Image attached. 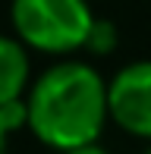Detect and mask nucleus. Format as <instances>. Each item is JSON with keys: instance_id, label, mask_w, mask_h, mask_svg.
Returning a JSON list of instances; mask_svg holds the SVG:
<instances>
[{"instance_id": "nucleus-3", "label": "nucleus", "mask_w": 151, "mask_h": 154, "mask_svg": "<svg viewBox=\"0 0 151 154\" xmlns=\"http://www.w3.org/2000/svg\"><path fill=\"white\" fill-rule=\"evenodd\" d=\"M107 110L123 132L151 138V60L129 63L107 82Z\"/></svg>"}, {"instance_id": "nucleus-8", "label": "nucleus", "mask_w": 151, "mask_h": 154, "mask_svg": "<svg viewBox=\"0 0 151 154\" xmlns=\"http://www.w3.org/2000/svg\"><path fill=\"white\" fill-rule=\"evenodd\" d=\"M148 154H151V148H148Z\"/></svg>"}, {"instance_id": "nucleus-5", "label": "nucleus", "mask_w": 151, "mask_h": 154, "mask_svg": "<svg viewBox=\"0 0 151 154\" xmlns=\"http://www.w3.org/2000/svg\"><path fill=\"white\" fill-rule=\"evenodd\" d=\"M85 47L94 51V54H110L113 47H116V29H113V22H107V19H94Z\"/></svg>"}, {"instance_id": "nucleus-1", "label": "nucleus", "mask_w": 151, "mask_h": 154, "mask_svg": "<svg viewBox=\"0 0 151 154\" xmlns=\"http://www.w3.org/2000/svg\"><path fill=\"white\" fill-rule=\"evenodd\" d=\"M29 129L54 151L94 145L107 116V82L88 63H57L25 94Z\"/></svg>"}, {"instance_id": "nucleus-4", "label": "nucleus", "mask_w": 151, "mask_h": 154, "mask_svg": "<svg viewBox=\"0 0 151 154\" xmlns=\"http://www.w3.org/2000/svg\"><path fill=\"white\" fill-rule=\"evenodd\" d=\"M29 88V51L19 38L0 35V107L25 101Z\"/></svg>"}, {"instance_id": "nucleus-2", "label": "nucleus", "mask_w": 151, "mask_h": 154, "mask_svg": "<svg viewBox=\"0 0 151 154\" xmlns=\"http://www.w3.org/2000/svg\"><path fill=\"white\" fill-rule=\"evenodd\" d=\"M13 32L41 54H69L88 44L94 13L88 0H13Z\"/></svg>"}, {"instance_id": "nucleus-6", "label": "nucleus", "mask_w": 151, "mask_h": 154, "mask_svg": "<svg viewBox=\"0 0 151 154\" xmlns=\"http://www.w3.org/2000/svg\"><path fill=\"white\" fill-rule=\"evenodd\" d=\"M63 154H107V151L101 148L98 142H94V145H85V148H72V151H63Z\"/></svg>"}, {"instance_id": "nucleus-7", "label": "nucleus", "mask_w": 151, "mask_h": 154, "mask_svg": "<svg viewBox=\"0 0 151 154\" xmlns=\"http://www.w3.org/2000/svg\"><path fill=\"white\" fill-rule=\"evenodd\" d=\"M6 138H10V132H6V126L0 123V154H6Z\"/></svg>"}]
</instances>
